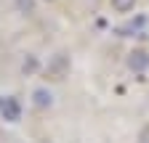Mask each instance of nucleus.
<instances>
[{
    "label": "nucleus",
    "mask_w": 149,
    "mask_h": 143,
    "mask_svg": "<svg viewBox=\"0 0 149 143\" xmlns=\"http://www.w3.org/2000/svg\"><path fill=\"white\" fill-rule=\"evenodd\" d=\"M69 74V58L64 53H56V56L48 61V77L51 80H64Z\"/></svg>",
    "instance_id": "nucleus-1"
},
{
    "label": "nucleus",
    "mask_w": 149,
    "mask_h": 143,
    "mask_svg": "<svg viewBox=\"0 0 149 143\" xmlns=\"http://www.w3.org/2000/svg\"><path fill=\"white\" fill-rule=\"evenodd\" d=\"M0 114H3L6 122H19L22 119V103H19V98L8 96L6 101H0Z\"/></svg>",
    "instance_id": "nucleus-2"
},
{
    "label": "nucleus",
    "mask_w": 149,
    "mask_h": 143,
    "mask_svg": "<svg viewBox=\"0 0 149 143\" xmlns=\"http://www.w3.org/2000/svg\"><path fill=\"white\" fill-rule=\"evenodd\" d=\"M125 64H128L130 72H146L149 69V53L146 50H130Z\"/></svg>",
    "instance_id": "nucleus-3"
},
{
    "label": "nucleus",
    "mask_w": 149,
    "mask_h": 143,
    "mask_svg": "<svg viewBox=\"0 0 149 143\" xmlns=\"http://www.w3.org/2000/svg\"><path fill=\"white\" fill-rule=\"evenodd\" d=\"M32 103L37 106V109H51V103H53L51 90H45V87H37V90L32 93Z\"/></svg>",
    "instance_id": "nucleus-4"
},
{
    "label": "nucleus",
    "mask_w": 149,
    "mask_h": 143,
    "mask_svg": "<svg viewBox=\"0 0 149 143\" xmlns=\"http://www.w3.org/2000/svg\"><path fill=\"white\" fill-rule=\"evenodd\" d=\"M136 6V0H112V8H115L117 13H128V11H133Z\"/></svg>",
    "instance_id": "nucleus-5"
},
{
    "label": "nucleus",
    "mask_w": 149,
    "mask_h": 143,
    "mask_svg": "<svg viewBox=\"0 0 149 143\" xmlns=\"http://www.w3.org/2000/svg\"><path fill=\"white\" fill-rule=\"evenodd\" d=\"M32 72H37V58L35 56H27L22 61V74H32Z\"/></svg>",
    "instance_id": "nucleus-6"
},
{
    "label": "nucleus",
    "mask_w": 149,
    "mask_h": 143,
    "mask_svg": "<svg viewBox=\"0 0 149 143\" xmlns=\"http://www.w3.org/2000/svg\"><path fill=\"white\" fill-rule=\"evenodd\" d=\"M16 11H19V13H27V16H29V13L35 11V0H16Z\"/></svg>",
    "instance_id": "nucleus-7"
}]
</instances>
